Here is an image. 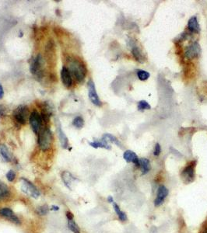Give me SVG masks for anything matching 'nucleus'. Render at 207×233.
<instances>
[{
  "label": "nucleus",
  "instance_id": "c756f323",
  "mask_svg": "<svg viewBox=\"0 0 207 233\" xmlns=\"http://www.w3.org/2000/svg\"><path fill=\"white\" fill-rule=\"evenodd\" d=\"M161 153V148L160 145L159 143H156L155 145V148H154V155L155 156H159L160 154Z\"/></svg>",
  "mask_w": 207,
  "mask_h": 233
},
{
  "label": "nucleus",
  "instance_id": "c85d7f7f",
  "mask_svg": "<svg viewBox=\"0 0 207 233\" xmlns=\"http://www.w3.org/2000/svg\"><path fill=\"white\" fill-rule=\"evenodd\" d=\"M6 178H7L8 181L12 182L16 178V172L13 170H9L6 173Z\"/></svg>",
  "mask_w": 207,
  "mask_h": 233
},
{
  "label": "nucleus",
  "instance_id": "1a4fd4ad",
  "mask_svg": "<svg viewBox=\"0 0 207 233\" xmlns=\"http://www.w3.org/2000/svg\"><path fill=\"white\" fill-rule=\"evenodd\" d=\"M88 95H89V98L91 102L93 103V104H94L97 107H101L102 105L101 101L99 99L98 94L96 91L95 84L92 80H90L88 82Z\"/></svg>",
  "mask_w": 207,
  "mask_h": 233
},
{
  "label": "nucleus",
  "instance_id": "9b49d317",
  "mask_svg": "<svg viewBox=\"0 0 207 233\" xmlns=\"http://www.w3.org/2000/svg\"><path fill=\"white\" fill-rule=\"evenodd\" d=\"M0 215L4 218H7L8 220H9L12 222L15 223L17 225L20 224V221L18 218V217L13 213L12 210L9 207H4V208L0 209Z\"/></svg>",
  "mask_w": 207,
  "mask_h": 233
},
{
  "label": "nucleus",
  "instance_id": "c9c22d12",
  "mask_svg": "<svg viewBox=\"0 0 207 233\" xmlns=\"http://www.w3.org/2000/svg\"><path fill=\"white\" fill-rule=\"evenodd\" d=\"M202 233H207V229H205V230L203 231V232H202Z\"/></svg>",
  "mask_w": 207,
  "mask_h": 233
},
{
  "label": "nucleus",
  "instance_id": "ddd939ff",
  "mask_svg": "<svg viewBox=\"0 0 207 233\" xmlns=\"http://www.w3.org/2000/svg\"><path fill=\"white\" fill-rule=\"evenodd\" d=\"M123 158L127 163H132L136 166H140V158L134 152L131 150H126L123 154Z\"/></svg>",
  "mask_w": 207,
  "mask_h": 233
},
{
  "label": "nucleus",
  "instance_id": "0eeeda50",
  "mask_svg": "<svg viewBox=\"0 0 207 233\" xmlns=\"http://www.w3.org/2000/svg\"><path fill=\"white\" fill-rule=\"evenodd\" d=\"M29 121L33 131L35 134H38L40 132L41 129H42L43 121H42V116L39 114L37 110H34V111L31 112L29 117Z\"/></svg>",
  "mask_w": 207,
  "mask_h": 233
},
{
  "label": "nucleus",
  "instance_id": "412c9836",
  "mask_svg": "<svg viewBox=\"0 0 207 233\" xmlns=\"http://www.w3.org/2000/svg\"><path fill=\"white\" fill-rule=\"evenodd\" d=\"M132 53L133 55L134 58H136L137 61L140 63H143L145 61V57L143 55V52L141 51L140 48L138 47H133L132 49Z\"/></svg>",
  "mask_w": 207,
  "mask_h": 233
},
{
  "label": "nucleus",
  "instance_id": "6e6552de",
  "mask_svg": "<svg viewBox=\"0 0 207 233\" xmlns=\"http://www.w3.org/2000/svg\"><path fill=\"white\" fill-rule=\"evenodd\" d=\"M201 54V47L198 42L195 41L188 46L185 52V56L187 59H193V58H198Z\"/></svg>",
  "mask_w": 207,
  "mask_h": 233
},
{
  "label": "nucleus",
  "instance_id": "39448f33",
  "mask_svg": "<svg viewBox=\"0 0 207 233\" xmlns=\"http://www.w3.org/2000/svg\"><path fill=\"white\" fill-rule=\"evenodd\" d=\"M28 117H30L29 110L26 106H20L13 112L14 120L19 124H26Z\"/></svg>",
  "mask_w": 207,
  "mask_h": 233
},
{
  "label": "nucleus",
  "instance_id": "a878e982",
  "mask_svg": "<svg viewBox=\"0 0 207 233\" xmlns=\"http://www.w3.org/2000/svg\"><path fill=\"white\" fill-rule=\"evenodd\" d=\"M68 226H69V229L74 233H80V229H79L78 226L76 225V223L74 221V220H69L68 221Z\"/></svg>",
  "mask_w": 207,
  "mask_h": 233
},
{
  "label": "nucleus",
  "instance_id": "7c9ffc66",
  "mask_svg": "<svg viewBox=\"0 0 207 233\" xmlns=\"http://www.w3.org/2000/svg\"><path fill=\"white\" fill-rule=\"evenodd\" d=\"M66 217H67L68 220H72L73 219V215L71 213L70 211L66 212Z\"/></svg>",
  "mask_w": 207,
  "mask_h": 233
},
{
  "label": "nucleus",
  "instance_id": "bb28decb",
  "mask_svg": "<svg viewBox=\"0 0 207 233\" xmlns=\"http://www.w3.org/2000/svg\"><path fill=\"white\" fill-rule=\"evenodd\" d=\"M48 211H49V207H48L47 204H44V205L40 206V207H38L36 209V212L39 215H47L48 213Z\"/></svg>",
  "mask_w": 207,
  "mask_h": 233
},
{
  "label": "nucleus",
  "instance_id": "f3484780",
  "mask_svg": "<svg viewBox=\"0 0 207 233\" xmlns=\"http://www.w3.org/2000/svg\"><path fill=\"white\" fill-rule=\"evenodd\" d=\"M0 155L2 157V158L4 159L5 162H11L12 159V153H10V151L9 150V148H7V146H6L5 145H0Z\"/></svg>",
  "mask_w": 207,
  "mask_h": 233
},
{
  "label": "nucleus",
  "instance_id": "72a5a7b5",
  "mask_svg": "<svg viewBox=\"0 0 207 233\" xmlns=\"http://www.w3.org/2000/svg\"><path fill=\"white\" fill-rule=\"evenodd\" d=\"M107 202H109V203H113L114 202V199L111 196H109L108 197H107Z\"/></svg>",
  "mask_w": 207,
  "mask_h": 233
},
{
  "label": "nucleus",
  "instance_id": "f257e3e1",
  "mask_svg": "<svg viewBox=\"0 0 207 233\" xmlns=\"http://www.w3.org/2000/svg\"><path fill=\"white\" fill-rule=\"evenodd\" d=\"M66 61L68 64V69L70 72L72 76L75 78L77 82H83L87 73V69L84 63L81 60L73 57H68Z\"/></svg>",
  "mask_w": 207,
  "mask_h": 233
},
{
  "label": "nucleus",
  "instance_id": "6ab92c4d",
  "mask_svg": "<svg viewBox=\"0 0 207 233\" xmlns=\"http://www.w3.org/2000/svg\"><path fill=\"white\" fill-rule=\"evenodd\" d=\"M10 196V191L7 185L0 180V201L7 199Z\"/></svg>",
  "mask_w": 207,
  "mask_h": 233
},
{
  "label": "nucleus",
  "instance_id": "b1692460",
  "mask_svg": "<svg viewBox=\"0 0 207 233\" xmlns=\"http://www.w3.org/2000/svg\"><path fill=\"white\" fill-rule=\"evenodd\" d=\"M72 125L78 129H81L84 126V120H83V117L80 116L76 117L74 120H72Z\"/></svg>",
  "mask_w": 207,
  "mask_h": 233
},
{
  "label": "nucleus",
  "instance_id": "20e7f679",
  "mask_svg": "<svg viewBox=\"0 0 207 233\" xmlns=\"http://www.w3.org/2000/svg\"><path fill=\"white\" fill-rule=\"evenodd\" d=\"M196 162L192 161L181 170V180L185 183H191L195 180V168Z\"/></svg>",
  "mask_w": 207,
  "mask_h": 233
},
{
  "label": "nucleus",
  "instance_id": "cd10ccee",
  "mask_svg": "<svg viewBox=\"0 0 207 233\" xmlns=\"http://www.w3.org/2000/svg\"><path fill=\"white\" fill-rule=\"evenodd\" d=\"M151 107L149 103L146 100H140L138 104V110H150Z\"/></svg>",
  "mask_w": 207,
  "mask_h": 233
},
{
  "label": "nucleus",
  "instance_id": "dca6fc26",
  "mask_svg": "<svg viewBox=\"0 0 207 233\" xmlns=\"http://www.w3.org/2000/svg\"><path fill=\"white\" fill-rule=\"evenodd\" d=\"M139 167L141 169L143 175L148 173L151 169L150 160L146 158H140V166H139Z\"/></svg>",
  "mask_w": 207,
  "mask_h": 233
},
{
  "label": "nucleus",
  "instance_id": "393cba45",
  "mask_svg": "<svg viewBox=\"0 0 207 233\" xmlns=\"http://www.w3.org/2000/svg\"><path fill=\"white\" fill-rule=\"evenodd\" d=\"M137 73V76H138L139 79H140L141 81H145L147 80L148 79L150 78V73L146 71L142 70V69H138L136 72Z\"/></svg>",
  "mask_w": 207,
  "mask_h": 233
},
{
  "label": "nucleus",
  "instance_id": "aec40b11",
  "mask_svg": "<svg viewBox=\"0 0 207 233\" xmlns=\"http://www.w3.org/2000/svg\"><path fill=\"white\" fill-rule=\"evenodd\" d=\"M89 145H91V147L94 148H106V149L110 150L111 148V147L107 144V142L106 141H104V139H101V141H95V142H88Z\"/></svg>",
  "mask_w": 207,
  "mask_h": 233
},
{
  "label": "nucleus",
  "instance_id": "4be33fe9",
  "mask_svg": "<svg viewBox=\"0 0 207 233\" xmlns=\"http://www.w3.org/2000/svg\"><path fill=\"white\" fill-rule=\"evenodd\" d=\"M102 139H104V140L106 141L107 142H112V143H114V144H115V145H118V147H121V148H123L122 145H121V142H119V140H118V139L115 136L112 135V134H104L103 135V137H102Z\"/></svg>",
  "mask_w": 207,
  "mask_h": 233
},
{
  "label": "nucleus",
  "instance_id": "4468645a",
  "mask_svg": "<svg viewBox=\"0 0 207 233\" xmlns=\"http://www.w3.org/2000/svg\"><path fill=\"white\" fill-rule=\"evenodd\" d=\"M188 28L191 32L199 34L200 32V27L196 17H192L188 21Z\"/></svg>",
  "mask_w": 207,
  "mask_h": 233
},
{
  "label": "nucleus",
  "instance_id": "2f4dec72",
  "mask_svg": "<svg viewBox=\"0 0 207 233\" xmlns=\"http://www.w3.org/2000/svg\"><path fill=\"white\" fill-rule=\"evenodd\" d=\"M3 96H4V90H3L2 85L0 84V100L2 99Z\"/></svg>",
  "mask_w": 207,
  "mask_h": 233
},
{
  "label": "nucleus",
  "instance_id": "9d476101",
  "mask_svg": "<svg viewBox=\"0 0 207 233\" xmlns=\"http://www.w3.org/2000/svg\"><path fill=\"white\" fill-rule=\"evenodd\" d=\"M168 190L164 185H160L158 187L157 194H156V197L155 201H154V205H155V207H159V206L162 205L165 198L168 195Z\"/></svg>",
  "mask_w": 207,
  "mask_h": 233
},
{
  "label": "nucleus",
  "instance_id": "a211bd4d",
  "mask_svg": "<svg viewBox=\"0 0 207 233\" xmlns=\"http://www.w3.org/2000/svg\"><path fill=\"white\" fill-rule=\"evenodd\" d=\"M62 179L66 186L68 188H69V189H71V184H72V183L76 180V178H74L73 176L70 172H68V171H64L62 173Z\"/></svg>",
  "mask_w": 207,
  "mask_h": 233
},
{
  "label": "nucleus",
  "instance_id": "f704fd0d",
  "mask_svg": "<svg viewBox=\"0 0 207 233\" xmlns=\"http://www.w3.org/2000/svg\"><path fill=\"white\" fill-rule=\"evenodd\" d=\"M52 210L53 211H58L59 210V207L58 206H52Z\"/></svg>",
  "mask_w": 207,
  "mask_h": 233
},
{
  "label": "nucleus",
  "instance_id": "2eb2a0df",
  "mask_svg": "<svg viewBox=\"0 0 207 233\" xmlns=\"http://www.w3.org/2000/svg\"><path fill=\"white\" fill-rule=\"evenodd\" d=\"M58 138H59L60 143H61L62 147L65 149L69 148V140H68V138L66 137V134L63 132L62 129L61 128V125H58Z\"/></svg>",
  "mask_w": 207,
  "mask_h": 233
},
{
  "label": "nucleus",
  "instance_id": "473e14b6",
  "mask_svg": "<svg viewBox=\"0 0 207 233\" xmlns=\"http://www.w3.org/2000/svg\"><path fill=\"white\" fill-rule=\"evenodd\" d=\"M5 112H6V108H5V107H3L2 105H0V115H4L5 114Z\"/></svg>",
  "mask_w": 207,
  "mask_h": 233
},
{
  "label": "nucleus",
  "instance_id": "7ed1b4c3",
  "mask_svg": "<svg viewBox=\"0 0 207 233\" xmlns=\"http://www.w3.org/2000/svg\"><path fill=\"white\" fill-rule=\"evenodd\" d=\"M30 71L34 75H35L36 79H42L44 75L43 71V58L42 55H37L34 59L31 61V66H30Z\"/></svg>",
  "mask_w": 207,
  "mask_h": 233
},
{
  "label": "nucleus",
  "instance_id": "f8f14e48",
  "mask_svg": "<svg viewBox=\"0 0 207 233\" xmlns=\"http://www.w3.org/2000/svg\"><path fill=\"white\" fill-rule=\"evenodd\" d=\"M61 79L62 81V83L64 84V85L67 88L72 86V77L71 75L70 72L68 69V68H66V66H63L62 69L61 70Z\"/></svg>",
  "mask_w": 207,
  "mask_h": 233
},
{
  "label": "nucleus",
  "instance_id": "423d86ee",
  "mask_svg": "<svg viewBox=\"0 0 207 233\" xmlns=\"http://www.w3.org/2000/svg\"><path fill=\"white\" fill-rule=\"evenodd\" d=\"M21 190L23 192L34 198H37L40 196V191L31 182L25 178H21Z\"/></svg>",
  "mask_w": 207,
  "mask_h": 233
},
{
  "label": "nucleus",
  "instance_id": "f03ea898",
  "mask_svg": "<svg viewBox=\"0 0 207 233\" xmlns=\"http://www.w3.org/2000/svg\"><path fill=\"white\" fill-rule=\"evenodd\" d=\"M37 138V143L39 148L42 152H46L51 148L52 143H53V134L51 129L48 128H45L42 131L38 133Z\"/></svg>",
  "mask_w": 207,
  "mask_h": 233
},
{
  "label": "nucleus",
  "instance_id": "5701e85b",
  "mask_svg": "<svg viewBox=\"0 0 207 233\" xmlns=\"http://www.w3.org/2000/svg\"><path fill=\"white\" fill-rule=\"evenodd\" d=\"M112 204H113L114 210H115V211L116 212L117 215H118V218L120 219V221H126V220H127V215H126V214L125 213L124 211H122L121 209H120L119 206H118V204H116V203L113 202Z\"/></svg>",
  "mask_w": 207,
  "mask_h": 233
}]
</instances>
